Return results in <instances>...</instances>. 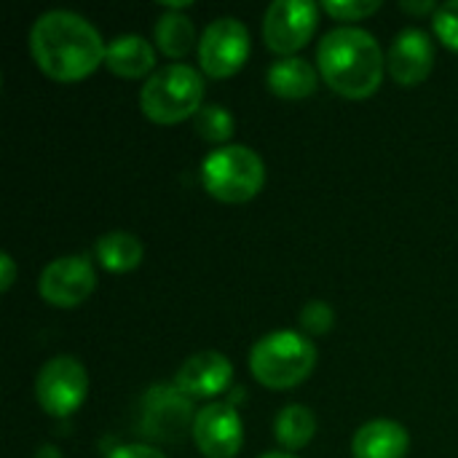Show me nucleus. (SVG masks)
I'll use <instances>...</instances> for the list:
<instances>
[{"label": "nucleus", "mask_w": 458, "mask_h": 458, "mask_svg": "<svg viewBox=\"0 0 458 458\" xmlns=\"http://www.w3.org/2000/svg\"><path fill=\"white\" fill-rule=\"evenodd\" d=\"M30 51L48 78L75 83L105 62L107 46L86 16L54 8L35 19L30 30Z\"/></svg>", "instance_id": "f257e3e1"}, {"label": "nucleus", "mask_w": 458, "mask_h": 458, "mask_svg": "<svg viewBox=\"0 0 458 458\" xmlns=\"http://www.w3.org/2000/svg\"><path fill=\"white\" fill-rule=\"evenodd\" d=\"M317 64L325 83L346 97L365 99L378 91L384 81V48L362 27H335L322 35L317 48Z\"/></svg>", "instance_id": "f03ea898"}, {"label": "nucleus", "mask_w": 458, "mask_h": 458, "mask_svg": "<svg viewBox=\"0 0 458 458\" xmlns=\"http://www.w3.org/2000/svg\"><path fill=\"white\" fill-rule=\"evenodd\" d=\"M317 346L295 330L263 335L250 352V370L266 389H293L311 376Z\"/></svg>", "instance_id": "7ed1b4c3"}, {"label": "nucleus", "mask_w": 458, "mask_h": 458, "mask_svg": "<svg viewBox=\"0 0 458 458\" xmlns=\"http://www.w3.org/2000/svg\"><path fill=\"white\" fill-rule=\"evenodd\" d=\"M201 99L204 78L191 64H166L156 70L140 91V107L145 118L164 126L196 115L204 107Z\"/></svg>", "instance_id": "20e7f679"}, {"label": "nucleus", "mask_w": 458, "mask_h": 458, "mask_svg": "<svg viewBox=\"0 0 458 458\" xmlns=\"http://www.w3.org/2000/svg\"><path fill=\"white\" fill-rule=\"evenodd\" d=\"M201 182L209 196L225 204H244L255 199L266 182L263 158L247 145H223L201 164Z\"/></svg>", "instance_id": "39448f33"}, {"label": "nucleus", "mask_w": 458, "mask_h": 458, "mask_svg": "<svg viewBox=\"0 0 458 458\" xmlns=\"http://www.w3.org/2000/svg\"><path fill=\"white\" fill-rule=\"evenodd\" d=\"M193 400L174 384H153L140 403V432L156 443H182L193 435Z\"/></svg>", "instance_id": "423d86ee"}, {"label": "nucleus", "mask_w": 458, "mask_h": 458, "mask_svg": "<svg viewBox=\"0 0 458 458\" xmlns=\"http://www.w3.org/2000/svg\"><path fill=\"white\" fill-rule=\"evenodd\" d=\"M89 394V373L81 360L70 354H59L48 360L35 378L38 405L56 419L72 416Z\"/></svg>", "instance_id": "0eeeda50"}, {"label": "nucleus", "mask_w": 458, "mask_h": 458, "mask_svg": "<svg viewBox=\"0 0 458 458\" xmlns=\"http://www.w3.org/2000/svg\"><path fill=\"white\" fill-rule=\"evenodd\" d=\"M250 56V32L236 16H220L207 24L199 40V64L209 78L236 75Z\"/></svg>", "instance_id": "6e6552de"}, {"label": "nucleus", "mask_w": 458, "mask_h": 458, "mask_svg": "<svg viewBox=\"0 0 458 458\" xmlns=\"http://www.w3.org/2000/svg\"><path fill=\"white\" fill-rule=\"evenodd\" d=\"M319 5L311 0H274L263 16V40L271 51L293 56L317 32Z\"/></svg>", "instance_id": "1a4fd4ad"}, {"label": "nucleus", "mask_w": 458, "mask_h": 458, "mask_svg": "<svg viewBox=\"0 0 458 458\" xmlns=\"http://www.w3.org/2000/svg\"><path fill=\"white\" fill-rule=\"evenodd\" d=\"M97 287V271L86 255H64L51 260L38 279V293L56 309H72L83 303Z\"/></svg>", "instance_id": "9d476101"}, {"label": "nucleus", "mask_w": 458, "mask_h": 458, "mask_svg": "<svg viewBox=\"0 0 458 458\" xmlns=\"http://www.w3.org/2000/svg\"><path fill=\"white\" fill-rule=\"evenodd\" d=\"M242 419L231 405L209 403L196 411L193 443L207 458H233L242 451Z\"/></svg>", "instance_id": "9b49d317"}, {"label": "nucleus", "mask_w": 458, "mask_h": 458, "mask_svg": "<svg viewBox=\"0 0 458 458\" xmlns=\"http://www.w3.org/2000/svg\"><path fill=\"white\" fill-rule=\"evenodd\" d=\"M435 64L432 38L419 27H405L389 46L386 67L400 86H419L429 78Z\"/></svg>", "instance_id": "f8f14e48"}, {"label": "nucleus", "mask_w": 458, "mask_h": 458, "mask_svg": "<svg viewBox=\"0 0 458 458\" xmlns=\"http://www.w3.org/2000/svg\"><path fill=\"white\" fill-rule=\"evenodd\" d=\"M231 381H233V365L220 352H199L188 357L174 376V386L191 400H207L223 394L231 386Z\"/></svg>", "instance_id": "ddd939ff"}, {"label": "nucleus", "mask_w": 458, "mask_h": 458, "mask_svg": "<svg viewBox=\"0 0 458 458\" xmlns=\"http://www.w3.org/2000/svg\"><path fill=\"white\" fill-rule=\"evenodd\" d=\"M411 448V435L400 421L376 419L357 429L352 440L354 458H405Z\"/></svg>", "instance_id": "4468645a"}, {"label": "nucleus", "mask_w": 458, "mask_h": 458, "mask_svg": "<svg viewBox=\"0 0 458 458\" xmlns=\"http://www.w3.org/2000/svg\"><path fill=\"white\" fill-rule=\"evenodd\" d=\"M268 89L282 99H303L317 91L319 72L303 56H284L268 67Z\"/></svg>", "instance_id": "2eb2a0df"}, {"label": "nucleus", "mask_w": 458, "mask_h": 458, "mask_svg": "<svg viewBox=\"0 0 458 458\" xmlns=\"http://www.w3.org/2000/svg\"><path fill=\"white\" fill-rule=\"evenodd\" d=\"M105 64L121 78H140L153 70L156 54L150 40H145L142 35H118L107 43Z\"/></svg>", "instance_id": "dca6fc26"}, {"label": "nucleus", "mask_w": 458, "mask_h": 458, "mask_svg": "<svg viewBox=\"0 0 458 458\" xmlns=\"http://www.w3.org/2000/svg\"><path fill=\"white\" fill-rule=\"evenodd\" d=\"M142 242L129 231H110L97 242V260L110 274H126L142 260Z\"/></svg>", "instance_id": "f3484780"}, {"label": "nucleus", "mask_w": 458, "mask_h": 458, "mask_svg": "<svg viewBox=\"0 0 458 458\" xmlns=\"http://www.w3.org/2000/svg\"><path fill=\"white\" fill-rule=\"evenodd\" d=\"M153 38L166 56H185L196 43V27L185 13L166 8L156 21Z\"/></svg>", "instance_id": "a211bd4d"}, {"label": "nucleus", "mask_w": 458, "mask_h": 458, "mask_svg": "<svg viewBox=\"0 0 458 458\" xmlns=\"http://www.w3.org/2000/svg\"><path fill=\"white\" fill-rule=\"evenodd\" d=\"M317 432V416L306 405H287L274 421V435L287 451H298L311 443Z\"/></svg>", "instance_id": "6ab92c4d"}, {"label": "nucleus", "mask_w": 458, "mask_h": 458, "mask_svg": "<svg viewBox=\"0 0 458 458\" xmlns=\"http://www.w3.org/2000/svg\"><path fill=\"white\" fill-rule=\"evenodd\" d=\"M196 131L209 142H225L233 134V115L223 105H204L193 115Z\"/></svg>", "instance_id": "aec40b11"}, {"label": "nucleus", "mask_w": 458, "mask_h": 458, "mask_svg": "<svg viewBox=\"0 0 458 458\" xmlns=\"http://www.w3.org/2000/svg\"><path fill=\"white\" fill-rule=\"evenodd\" d=\"M301 327L309 333V335H325L333 330L335 325V311L330 303L325 301H309L303 309H301Z\"/></svg>", "instance_id": "412c9836"}, {"label": "nucleus", "mask_w": 458, "mask_h": 458, "mask_svg": "<svg viewBox=\"0 0 458 458\" xmlns=\"http://www.w3.org/2000/svg\"><path fill=\"white\" fill-rule=\"evenodd\" d=\"M432 27H435V35L448 46L458 51V0L451 3H443L437 5L435 16H432Z\"/></svg>", "instance_id": "4be33fe9"}, {"label": "nucleus", "mask_w": 458, "mask_h": 458, "mask_svg": "<svg viewBox=\"0 0 458 458\" xmlns=\"http://www.w3.org/2000/svg\"><path fill=\"white\" fill-rule=\"evenodd\" d=\"M322 8L335 16V19H344V21H360L370 13H376L381 8L378 0H325Z\"/></svg>", "instance_id": "5701e85b"}, {"label": "nucleus", "mask_w": 458, "mask_h": 458, "mask_svg": "<svg viewBox=\"0 0 458 458\" xmlns=\"http://www.w3.org/2000/svg\"><path fill=\"white\" fill-rule=\"evenodd\" d=\"M107 458H166L150 445H118Z\"/></svg>", "instance_id": "b1692460"}, {"label": "nucleus", "mask_w": 458, "mask_h": 458, "mask_svg": "<svg viewBox=\"0 0 458 458\" xmlns=\"http://www.w3.org/2000/svg\"><path fill=\"white\" fill-rule=\"evenodd\" d=\"M13 279H16V263L8 252H3L0 255V290L5 293L13 284Z\"/></svg>", "instance_id": "393cba45"}, {"label": "nucleus", "mask_w": 458, "mask_h": 458, "mask_svg": "<svg viewBox=\"0 0 458 458\" xmlns=\"http://www.w3.org/2000/svg\"><path fill=\"white\" fill-rule=\"evenodd\" d=\"M400 8H403V11H408V13H432V16H435V11H437V5H435L432 0H421V3L403 0V3H400Z\"/></svg>", "instance_id": "a878e982"}, {"label": "nucleus", "mask_w": 458, "mask_h": 458, "mask_svg": "<svg viewBox=\"0 0 458 458\" xmlns=\"http://www.w3.org/2000/svg\"><path fill=\"white\" fill-rule=\"evenodd\" d=\"M35 458H59V454H56V448L46 445V448H40V451H38V456Z\"/></svg>", "instance_id": "bb28decb"}, {"label": "nucleus", "mask_w": 458, "mask_h": 458, "mask_svg": "<svg viewBox=\"0 0 458 458\" xmlns=\"http://www.w3.org/2000/svg\"><path fill=\"white\" fill-rule=\"evenodd\" d=\"M260 458H298V456H293V454H279V451H276V454H263Z\"/></svg>", "instance_id": "cd10ccee"}]
</instances>
